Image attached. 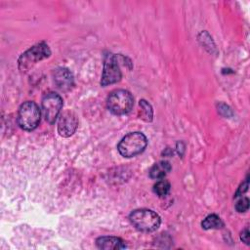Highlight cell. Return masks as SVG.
Listing matches in <instances>:
<instances>
[{"label":"cell","instance_id":"obj_16","mask_svg":"<svg viewBox=\"0 0 250 250\" xmlns=\"http://www.w3.org/2000/svg\"><path fill=\"white\" fill-rule=\"evenodd\" d=\"M247 188H248V179H246V181L240 186V188H238V190H237V192L235 194V197H238V196L242 195V193L247 190Z\"/></svg>","mask_w":250,"mask_h":250},{"label":"cell","instance_id":"obj_10","mask_svg":"<svg viewBox=\"0 0 250 250\" xmlns=\"http://www.w3.org/2000/svg\"><path fill=\"white\" fill-rule=\"evenodd\" d=\"M97 247L104 250H119L126 248L124 241L115 236H101L96 240Z\"/></svg>","mask_w":250,"mask_h":250},{"label":"cell","instance_id":"obj_5","mask_svg":"<svg viewBox=\"0 0 250 250\" xmlns=\"http://www.w3.org/2000/svg\"><path fill=\"white\" fill-rule=\"evenodd\" d=\"M50 55L49 46L45 42H40L21 54L19 59V68L21 71H26L37 62L48 58Z\"/></svg>","mask_w":250,"mask_h":250},{"label":"cell","instance_id":"obj_2","mask_svg":"<svg viewBox=\"0 0 250 250\" xmlns=\"http://www.w3.org/2000/svg\"><path fill=\"white\" fill-rule=\"evenodd\" d=\"M147 145L146 137L141 132H132L127 134L119 142L117 148L124 157H133L143 152Z\"/></svg>","mask_w":250,"mask_h":250},{"label":"cell","instance_id":"obj_9","mask_svg":"<svg viewBox=\"0 0 250 250\" xmlns=\"http://www.w3.org/2000/svg\"><path fill=\"white\" fill-rule=\"evenodd\" d=\"M54 82L62 91H68L73 86V75L68 68L59 67L53 73Z\"/></svg>","mask_w":250,"mask_h":250},{"label":"cell","instance_id":"obj_17","mask_svg":"<svg viewBox=\"0 0 250 250\" xmlns=\"http://www.w3.org/2000/svg\"><path fill=\"white\" fill-rule=\"evenodd\" d=\"M240 239L246 243V244H249V230H248V228H246L240 234Z\"/></svg>","mask_w":250,"mask_h":250},{"label":"cell","instance_id":"obj_3","mask_svg":"<svg viewBox=\"0 0 250 250\" xmlns=\"http://www.w3.org/2000/svg\"><path fill=\"white\" fill-rule=\"evenodd\" d=\"M106 105L111 113L115 115H123L131 111L134 105V98L127 90H114L109 94Z\"/></svg>","mask_w":250,"mask_h":250},{"label":"cell","instance_id":"obj_1","mask_svg":"<svg viewBox=\"0 0 250 250\" xmlns=\"http://www.w3.org/2000/svg\"><path fill=\"white\" fill-rule=\"evenodd\" d=\"M129 219L132 225L137 229L145 232L156 230L161 224L159 215L156 214L154 211L148 209L134 210L133 212H131Z\"/></svg>","mask_w":250,"mask_h":250},{"label":"cell","instance_id":"obj_11","mask_svg":"<svg viewBox=\"0 0 250 250\" xmlns=\"http://www.w3.org/2000/svg\"><path fill=\"white\" fill-rule=\"evenodd\" d=\"M171 171V165L168 161H160L155 163L149 170L151 179H162Z\"/></svg>","mask_w":250,"mask_h":250},{"label":"cell","instance_id":"obj_4","mask_svg":"<svg viewBox=\"0 0 250 250\" xmlns=\"http://www.w3.org/2000/svg\"><path fill=\"white\" fill-rule=\"evenodd\" d=\"M40 115V109L34 102H25L19 108L17 115L18 125L25 131H32L38 126Z\"/></svg>","mask_w":250,"mask_h":250},{"label":"cell","instance_id":"obj_14","mask_svg":"<svg viewBox=\"0 0 250 250\" xmlns=\"http://www.w3.org/2000/svg\"><path fill=\"white\" fill-rule=\"evenodd\" d=\"M170 184L168 181L162 180L157 182L154 187H153V191L158 195V196H165L168 194L170 190Z\"/></svg>","mask_w":250,"mask_h":250},{"label":"cell","instance_id":"obj_15","mask_svg":"<svg viewBox=\"0 0 250 250\" xmlns=\"http://www.w3.org/2000/svg\"><path fill=\"white\" fill-rule=\"evenodd\" d=\"M249 208V199L247 197H241L235 203V209L237 212H246Z\"/></svg>","mask_w":250,"mask_h":250},{"label":"cell","instance_id":"obj_6","mask_svg":"<svg viewBox=\"0 0 250 250\" xmlns=\"http://www.w3.org/2000/svg\"><path fill=\"white\" fill-rule=\"evenodd\" d=\"M121 76L122 75L116 56L114 54L108 53L104 58L101 85L105 87L107 85L119 82Z\"/></svg>","mask_w":250,"mask_h":250},{"label":"cell","instance_id":"obj_8","mask_svg":"<svg viewBox=\"0 0 250 250\" xmlns=\"http://www.w3.org/2000/svg\"><path fill=\"white\" fill-rule=\"evenodd\" d=\"M77 126H78V119L76 115L72 111H64L60 116V120L58 124V132L62 137L67 138L74 134Z\"/></svg>","mask_w":250,"mask_h":250},{"label":"cell","instance_id":"obj_7","mask_svg":"<svg viewBox=\"0 0 250 250\" xmlns=\"http://www.w3.org/2000/svg\"><path fill=\"white\" fill-rule=\"evenodd\" d=\"M62 107V99L59 94L48 93L42 100V111L47 122L53 124Z\"/></svg>","mask_w":250,"mask_h":250},{"label":"cell","instance_id":"obj_13","mask_svg":"<svg viewBox=\"0 0 250 250\" xmlns=\"http://www.w3.org/2000/svg\"><path fill=\"white\" fill-rule=\"evenodd\" d=\"M140 105V112L139 117L146 122H150L152 120L153 111L151 108V105L145 100H141L139 103Z\"/></svg>","mask_w":250,"mask_h":250},{"label":"cell","instance_id":"obj_12","mask_svg":"<svg viewBox=\"0 0 250 250\" xmlns=\"http://www.w3.org/2000/svg\"><path fill=\"white\" fill-rule=\"evenodd\" d=\"M201 226L204 229H218L224 227V223L221 218L215 214H211L207 216L201 223Z\"/></svg>","mask_w":250,"mask_h":250}]
</instances>
